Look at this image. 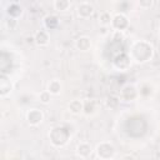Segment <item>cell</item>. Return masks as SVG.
<instances>
[{
  "label": "cell",
  "instance_id": "6da1fadb",
  "mask_svg": "<svg viewBox=\"0 0 160 160\" xmlns=\"http://www.w3.org/2000/svg\"><path fill=\"white\" fill-rule=\"evenodd\" d=\"M131 61L138 62V64H144L148 62L152 59L154 56V48L152 45L146 41V40H139L132 42L130 46V50L128 51Z\"/></svg>",
  "mask_w": 160,
  "mask_h": 160
},
{
  "label": "cell",
  "instance_id": "7a4b0ae2",
  "mask_svg": "<svg viewBox=\"0 0 160 160\" xmlns=\"http://www.w3.org/2000/svg\"><path fill=\"white\" fill-rule=\"evenodd\" d=\"M69 138H70L69 131L66 129L61 128V126H55L49 132V139H50L51 144L54 146H58V148L59 146H64L68 142Z\"/></svg>",
  "mask_w": 160,
  "mask_h": 160
},
{
  "label": "cell",
  "instance_id": "3957f363",
  "mask_svg": "<svg viewBox=\"0 0 160 160\" xmlns=\"http://www.w3.org/2000/svg\"><path fill=\"white\" fill-rule=\"evenodd\" d=\"M95 154L100 160H111L116 154V149L111 142L101 141L100 144L96 145Z\"/></svg>",
  "mask_w": 160,
  "mask_h": 160
},
{
  "label": "cell",
  "instance_id": "277c9868",
  "mask_svg": "<svg viewBox=\"0 0 160 160\" xmlns=\"http://www.w3.org/2000/svg\"><path fill=\"white\" fill-rule=\"evenodd\" d=\"M130 26V21L129 18L124 14V12H116L112 15V20H111V29L114 31H120L124 32L125 30H128Z\"/></svg>",
  "mask_w": 160,
  "mask_h": 160
},
{
  "label": "cell",
  "instance_id": "5b68a950",
  "mask_svg": "<svg viewBox=\"0 0 160 160\" xmlns=\"http://www.w3.org/2000/svg\"><path fill=\"white\" fill-rule=\"evenodd\" d=\"M138 96H139V91L132 84L124 85L119 94V99L122 101H134Z\"/></svg>",
  "mask_w": 160,
  "mask_h": 160
},
{
  "label": "cell",
  "instance_id": "8992f818",
  "mask_svg": "<svg viewBox=\"0 0 160 160\" xmlns=\"http://www.w3.org/2000/svg\"><path fill=\"white\" fill-rule=\"evenodd\" d=\"M131 62H132V61H131V59H130V56H129L128 52H120V54H118V55L114 58V60H112L114 66H115L118 70H120V71L128 70V69L130 68Z\"/></svg>",
  "mask_w": 160,
  "mask_h": 160
},
{
  "label": "cell",
  "instance_id": "52a82bcc",
  "mask_svg": "<svg viewBox=\"0 0 160 160\" xmlns=\"http://www.w3.org/2000/svg\"><path fill=\"white\" fill-rule=\"evenodd\" d=\"M94 12H95V8L89 1H82L76 6V14L80 19H89L94 15Z\"/></svg>",
  "mask_w": 160,
  "mask_h": 160
},
{
  "label": "cell",
  "instance_id": "ba28073f",
  "mask_svg": "<svg viewBox=\"0 0 160 160\" xmlns=\"http://www.w3.org/2000/svg\"><path fill=\"white\" fill-rule=\"evenodd\" d=\"M44 120V112L40 110V109H30L28 112H26V121L29 125L31 126H38Z\"/></svg>",
  "mask_w": 160,
  "mask_h": 160
},
{
  "label": "cell",
  "instance_id": "9c48e42d",
  "mask_svg": "<svg viewBox=\"0 0 160 160\" xmlns=\"http://www.w3.org/2000/svg\"><path fill=\"white\" fill-rule=\"evenodd\" d=\"M75 152H76V155H78L80 159H88V158L91 155V152H92V148H91V145H90L89 142L81 141V142H79V144L76 145Z\"/></svg>",
  "mask_w": 160,
  "mask_h": 160
},
{
  "label": "cell",
  "instance_id": "30bf717a",
  "mask_svg": "<svg viewBox=\"0 0 160 160\" xmlns=\"http://www.w3.org/2000/svg\"><path fill=\"white\" fill-rule=\"evenodd\" d=\"M50 41V35L48 30H39L35 35H34V42L38 46H46Z\"/></svg>",
  "mask_w": 160,
  "mask_h": 160
},
{
  "label": "cell",
  "instance_id": "8fae6325",
  "mask_svg": "<svg viewBox=\"0 0 160 160\" xmlns=\"http://www.w3.org/2000/svg\"><path fill=\"white\" fill-rule=\"evenodd\" d=\"M75 48L82 52L89 51L91 48V39L89 36H79L75 40Z\"/></svg>",
  "mask_w": 160,
  "mask_h": 160
},
{
  "label": "cell",
  "instance_id": "7c38bea8",
  "mask_svg": "<svg viewBox=\"0 0 160 160\" xmlns=\"http://www.w3.org/2000/svg\"><path fill=\"white\" fill-rule=\"evenodd\" d=\"M11 91H12V82L5 75H1V79H0V95L2 98H6Z\"/></svg>",
  "mask_w": 160,
  "mask_h": 160
},
{
  "label": "cell",
  "instance_id": "4fadbf2b",
  "mask_svg": "<svg viewBox=\"0 0 160 160\" xmlns=\"http://www.w3.org/2000/svg\"><path fill=\"white\" fill-rule=\"evenodd\" d=\"M68 110H69V112L72 114V115H80V114H82V111H84V102H82L81 100H78V99L71 100V101L68 104Z\"/></svg>",
  "mask_w": 160,
  "mask_h": 160
},
{
  "label": "cell",
  "instance_id": "5bb4252c",
  "mask_svg": "<svg viewBox=\"0 0 160 160\" xmlns=\"http://www.w3.org/2000/svg\"><path fill=\"white\" fill-rule=\"evenodd\" d=\"M52 8L59 12H65L71 8V2L69 0H54Z\"/></svg>",
  "mask_w": 160,
  "mask_h": 160
},
{
  "label": "cell",
  "instance_id": "9a60e30c",
  "mask_svg": "<svg viewBox=\"0 0 160 160\" xmlns=\"http://www.w3.org/2000/svg\"><path fill=\"white\" fill-rule=\"evenodd\" d=\"M51 95H59L61 92V82L58 79H52L48 82V89H46Z\"/></svg>",
  "mask_w": 160,
  "mask_h": 160
},
{
  "label": "cell",
  "instance_id": "2e32d148",
  "mask_svg": "<svg viewBox=\"0 0 160 160\" xmlns=\"http://www.w3.org/2000/svg\"><path fill=\"white\" fill-rule=\"evenodd\" d=\"M111 20H112V15L110 14V11H102L99 15V25L102 28H109L111 26Z\"/></svg>",
  "mask_w": 160,
  "mask_h": 160
},
{
  "label": "cell",
  "instance_id": "e0dca14e",
  "mask_svg": "<svg viewBox=\"0 0 160 160\" xmlns=\"http://www.w3.org/2000/svg\"><path fill=\"white\" fill-rule=\"evenodd\" d=\"M21 14H22V8H21L18 2H12V4H10V6L8 8V15H9V18L18 19Z\"/></svg>",
  "mask_w": 160,
  "mask_h": 160
},
{
  "label": "cell",
  "instance_id": "ac0fdd59",
  "mask_svg": "<svg viewBox=\"0 0 160 160\" xmlns=\"http://www.w3.org/2000/svg\"><path fill=\"white\" fill-rule=\"evenodd\" d=\"M85 115H94L96 112V101L94 99H90L88 101L84 102V111H82Z\"/></svg>",
  "mask_w": 160,
  "mask_h": 160
},
{
  "label": "cell",
  "instance_id": "d6986e66",
  "mask_svg": "<svg viewBox=\"0 0 160 160\" xmlns=\"http://www.w3.org/2000/svg\"><path fill=\"white\" fill-rule=\"evenodd\" d=\"M44 20H45V25H46L48 29H55V28L58 26V24H59L58 18H56V16H52V15L45 16Z\"/></svg>",
  "mask_w": 160,
  "mask_h": 160
},
{
  "label": "cell",
  "instance_id": "ffe728a7",
  "mask_svg": "<svg viewBox=\"0 0 160 160\" xmlns=\"http://www.w3.org/2000/svg\"><path fill=\"white\" fill-rule=\"evenodd\" d=\"M39 101L41 102V104H49L50 101H51V94L48 91V90H44V91H41L40 94H39Z\"/></svg>",
  "mask_w": 160,
  "mask_h": 160
},
{
  "label": "cell",
  "instance_id": "44dd1931",
  "mask_svg": "<svg viewBox=\"0 0 160 160\" xmlns=\"http://www.w3.org/2000/svg\"><path fill=\"white\" fill-rule=\"evenodd\" d=\"M138 6L142 10H148L154 6V1L152 0H141V1H138Z\"/></svg>",
  "mask_w": 160,
  "mask_h": 160
},
{
  "label": "cell",
  "instance_id": "7402d4cb",
  "mask_svg": "<svg viewBox=\"0 0 160 160\" xmlns=\"http://www.w3.org/2000/svg\"><path fill=\"white\" fill-rule=\"evenodd\" d=\"M6 26L10 29V30H14L16 26H18V19H14V18H9L6 20Z\"/></svg>",
  "mask_w": 160,
  "mask_h": 160
},
{
  "label": "cell",
  "instance_id": "603a6c76",
  "mask_svg": "<svg viewBox=\"0 0 160 160\" xmlns=\"http://www.w3.org/2000/svg\"><path fill=\"white\" fill-rule=\"evenodd\" d=\"M121 160H135V158H134L132 155H129V154H128V155H124V156L121 158Z\"/></svg>",
  "mask_w": 160,
  "mask_h": 160
}]
</instances>
